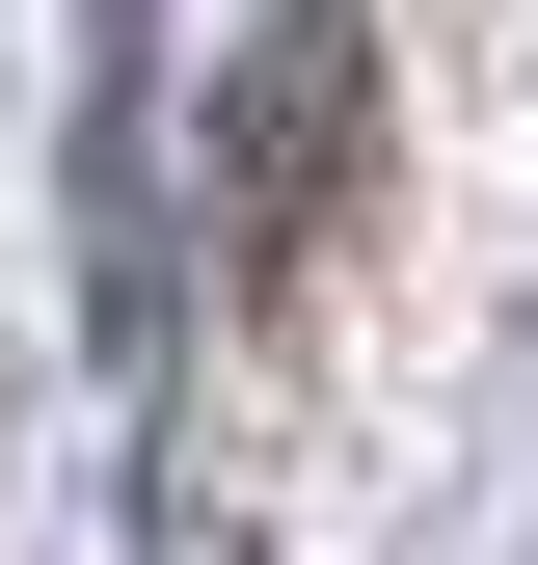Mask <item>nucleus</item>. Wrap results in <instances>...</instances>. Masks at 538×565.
<instances>
[{
  "label": "nucleus",
  "instance_id": "f257e3e1",
  "mask_svg": "<svg viewBox=\"0 0 538 565\" xmlns=\"http://www.w3.org/2000/svg\"><path fill=\"white\" fill-rule=\"evenodd\" d=\"M377 189V0H269L216 54V135H189V269L216 297H297Z\"/></svg>",
  "mask_w": 538,
  "mask_h": 565
}]
</instances>
